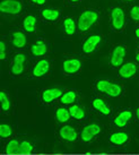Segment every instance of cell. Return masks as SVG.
I'll use <instances>...</instances> for the list:
<instances>
[{
  "mask_svg": "<svg viewBox=\"0 0 139 155\" xmlns=\"http://www.w3.org/2000/svg\"><path fill=\"white\" fill-rule=\"evenodd\" d=\"M127 54V50L123 45H117L112 50L111 54V65L113 67H121L124 61V57Z\"/></svg>",
  "mask_w": 139,
  "mask_h": 155,
  "instance_id": "obj_4",
  "label": "cell"
},
{
  "mask_svg": "<svg viewBox=\"0 0 139 155\" xmlns=\"http://www.w3.org/2000/svg\"><path fill=\"white\" fill-rule=\"evenodd\" d=\"M41 16L48 22H56L60 17V12L54 8H44L41 10Z\"/></svg>",
  "mask_w": 139,
  "mask_h": 155,
  "instance_id": "obj_14",
  "label": "cell"
},
{
  "mask_svg": "<svg viewBox=\"0 0 139 155\" xmlns=\"http://www.w3.org/2000/svg\"><path fill=\"white\" fill-rule=\"evenodd\" d=\"M19 145H21V143H18V140L11 139V140L6 145V153H7V154H17Z\"/></svg>",
  "mask_w": 139,
  "mask_h": 155,
  "instance_id": "obj_24",
  "label": "cell"
},
{
  "mask_svg": "<svg viewBox=\"0 0 139 155\" xmlns=\"http://www.w3.org/2000/svg\"><path fill=\"white\" fill-rule=\"evenodd\" d=\"M101 133V126L97 124L87 125L82 131V140L85 143L91 142L93 138Z\"/></svg>",
  "mask_w": 139,
  "mask_h": 155,
  "instance_id": "obj_7",
  "label": "cell"
},
{
  "mask_svg": "<svg viewBox=\"0 0 139 155\" xmlns=\"http://www.w3.org/2000/svg\"><path fill=\"white\" fill-rule=\"evenodd\" d=\"M70 1H71V2H78L79 0H70Z\"/></svg>",
  "mask_w": 139,
  "mask_h": 155,
  "instance_id": "obj_37",
  "label": "cell"
},
{
  "mask_svg": "<svg viewBox=\"0 0 139 155\" xmlns=\"http://www.w3.org/2000/svg\"><path fill=\"white\" fill-rule=\"evenodd\" d=\"M132 116L134 114L130 110H123L114 118V125L119 128H122V127H124L129 124V121L132 119Z\"/></svg>",
  "mask_w": 139,
  "mask_h": 155,
  "instance_id": "obj_12",
  "label": "cell"
},
{
  "mask_svg": "<svg viewBox=\"0 0 139 155\" xmlns=\"http://www.w3.org/2000/svg\"><path fill=\"white\" fill-rule=\"evenodd\" d=\"M1 13L8 15H18L22 13L23 4L19 0H2L0 4Z\"/></svg>",
  "mask_w": 139,
  "mask_h": 155,
  "instance_id": "obj_3",
  "label": "cell"
},
{
  "mask_svg": "<svg viewBox=\"0 0 139 155\" xmlns=\"http://www.w3.org/2000/svg\"><path fill=\"white\" fill-rule=\"evenodd\" d=\"M99 19V13L94 9H86L79 15L77 21V28L80 32H87L91 30L93 25H95Z\"/></svg>",
  "mask_w": 139,
  "mask_h": 155,
  "instance_id": "obj_1",
  "label": "cell"
},
{
  "mask_svg": "<svg viewBox=\"0 0 139 155\" xmlns=\"http://www.w3.org/2000/svg\"><path fill=\"white\" fill-rule=\"evenodd\" d=\"M25 61H26V57L24 53H16L15 56H14V59H13V62L14 64H25Z\"/></svg>",
  "mask_w": 139,
  "mask_h": 155,
  "instance_id": "obj_30",
  "label": "cell"
},
{
  "mask_svg": "<svg viewBox=\"0 0 139 155\" xmlns=\"http://www.w3.org/2000/svg\"><path fill=\"white\" fill-rule=\"evenodd\" d=\"M13 133V130H11V127L9 125H0V137L1 138H8L10 137V135Z\"/></svg>",
  "mask_w": 139,
  "mask_h": 155,
  "instance_id": "obj_28",
  "label": "cell"
},
{
  "mask_svg": "<svg viewBox=\"0 0 139 155\" xmlns=\"http://www.w3.org/2000/svg\"><path fill=\"white\" fill-rule=\"evenodd\" d=\"M130 17L135 21V22H138L139 21V6L136 5L134 6L130 10Z\"/></svg>",
  "mask_w": 139,
  "mask_h": 155,
  "instance_id": "obj_31",
  "label": "cell"
},
{
  "mask_svg": "<svg viewBox=\"0 0 139 155\" xmlns=\"http://www.w3.org/2000/svg\"><path fill=\"white\" fill-rule=\"evenodd\" d=\"M10 71L13 75L15 76H18V75H22L24 73V65L23 64H14L13 62V66H11V68H10Z\"/></svg>",
  "mask_w": 139,
  "mask_h": 155,
  "instance_id": "obj_29",
  "label": "cell"
},
{
  "mask_svg": "<svg viewBox=\"0 0 139 155\" xmlns=\"http://www.w3.org/2000/svg\"><path fill=\"white\" fill-rule=\"evenodd\" d=\"M76 92L75 91H68L62 94V96L60 97V102L63 104H73L76 101Z\"/></svg>",
  "mask_w": 139,
  "mask_h": 155,
  "instance_id": "obj_23",
  "label": "cell"
},
{
  "mask_svg": "<svg viewBox=\"0 0 139 155\" xmlns=\"http://www.w3.org/2000/svg\"><path fill=\"white\" fill-rule=\"evenodd\" d=\"M137 73V66L134 62H126L120 67L119 69V75L120 77L124 78V79H129V78L134 77Z\"/></svg>",
  "mask_w": 139,
  "mask_h": 155,
  "instance_id": "obj_11",
  "label": "cell"
},
{
  "mask_svg": "<svg viewBox=\"0 0 139 155\" xmlns=\"http://www.w3.org/2000/svg\"><path fill=\"white\" fill-rule=\"evenodd\" d=\"M23 28L25 32L27 33H33L35 32V28H36V17L34 15H27L26 17L24 18L23 21Z\"/></svg>",
  "mask_w": 139,
  "mask_h": 155,
  "instance_id": "obj_17",
  "label": "cell"
},
{
  "mask_svg": "<svg viewBox=\"0 0 139 155\" xmlns=\"http://www.w3.org/2000/svg\"><path fill=\"white\" fill-rule=\"evenodd\" d=\"M93 108L97 110L99 112H101L102 114H104V116H109L111 113V110L108 107V104L101 99H95L93 101Z\"/></svg>",
  "mask_w": 139,
  "mask_h": 155,
  "instance_id": "obj_19",
  "label": "cell"
},
{
  "mask_svg": "<svg viewBox=\"0 0 139 155\" xmlns=\"http://www.w3.org/2000/svg\"><path fill=\"white\" fill-rule=\"evenodd\" d=\"M59 135L60 137L66 140V142H76L78 139V133L77 130L75 129L73 126L66 125L63 127H61L60 130H59Z\"/></svg>",
  "mask_w": 139,
  "mask_h": 155,
  "instance_id": "obj_8",
  "label": "cell"
},
{
  "mask_svg": "<svg viewBox=\"0 0 139 155\" xmlns=\"http://www.w3.org/2000/svg\"><path fill=\"white\" fill-rule=\"evenodd\" d=\"M0 101H1V108L4 111H8L10 109V100H9V96L5 92H0Z\"/></svg>",
  "mask_w": 139,
  "mask_h": 155,
  "instance_id": "obj_26",
  "label": "cell"
},
{
  "mask_svg": "<svg viewBox=\"0 0 139 155\" xmlns=\"http://www.w3.org/2000/svg\"><path fill=\"white\" fill-rule=\"evenodd\" d=\"M32 152H33V145H32L30 142L24 140V142H22L21 145H19L17 154H30Z\"/></svg>",
  "mask_w": 139,
  "mask_h": 155,
  "instance_id": "obj_25",
  "label": "cell"
},
{
  "mask_svg": "<svg viewBox=\"0 0 139 155\" xmlns=\"http://www.w3.org/2000/svg\"><path fill=\"white\" fill-rule=\"evenodd\" d=\"M136 116H137V118L139 119V108L137 109V111H136Z\"/></svg>",
  "mask_w": 139,
  "mask_h": 155,
  "instance_id": "obj_35",
  "label": "cell"
},
{
  "mask_svg": "<svg viewBox=\"0 0 139 155\" xmlns=\"http://www.w3.org/2000/svg\"><path fill=\"white\" fill-rule=\"evenodd\" d=\"M63 94V92L61 88H47L42 91L41 93V100L44 103H50L57 99H60Z\"/></svg>",
  "mask_w": 139,
  "mask_h": 155,
  "instance_id": "obj_9",
  "label": "cell"
},
{
  "mask_svg": "<svg viewBox=\"0 0 139 155\" xmlns=\"http://www.w3.org/2000/svg\"><path fill=\"white\" fill-rule=\"evenodd\" d=\"M128 140H129V136H128V134L123 133V131H117V133L112 134L110 136V142H111V144L117 145V146L124 145Z\"/></svg>",
  "mask_w": 139,
  "mask_h": 155,
  "instance_id": "obj_13",
  "label": "cell"
},
{
  "mask_svg": "<svg viewBox=\"0 0 139 155\" xmlns=\"http://www.w3.org/2000/svg\"><path fill=\"white\" fill-rule=\"evenodd\" d=\"M111 82L110 81H106V79H101V81H97L96 82V88L97 91H100L101 93H106V91L109 88Z\"/></svg>",
  "mask_w": 139,
  "mask_h": 155,
  "instance_id": "obj_27",
  "label": "cell"
},
{
  "mask_svg": "<svg viewBox=\"0 0 139 155\" xmlns=\"http://www.w3.org/2000/svg\"><path fill=\"white\" fill-rule=\"evenodd\" d=\"M136 60H137L139 62V52L137 53V56H136Z\"/></svg>",
  "mask_w": 139,
  "mask_h": 155,
  "instance_id": "obj_36",
  "label": "cell"
},
{
  "mask_svg": "<svg viewBox=\"0 0 139 155\" xmlns=\"http://www.w3.org/2000/svg\"><path fill=\"white\" fill-rule=\"evenodd\" d=\"M6 58V43L4 41H0V59L4 60Z\"/></svg>",
  "mask_w": 139,
  "mask_h": 155,
  "instance_id": "obj_32",
  "label": "cell"
},
{
  "mask_svg": "<svg viewBox=\"0 0 139 155\" xmlns=\"http://www.w3.org/2000/svg\"><path fill=\"white\" fill-rule=\"evenodd\" d=\"M11 43L15 48L17 49H23V48L26 45V35L24 34L21 31H17V32H14L13 36H11Z\"/></svg>",
  "mask_w": 139,
  "mask_h": 155,
  "instance_id": "obj_15",
  "label": "cell"
},
{
  "mask_svg": "<svg viewBox=\"0 0 139 155\" xmlns=\"http://www.w3.org/2000/svg\"><path fill=\"white\" fill-rule=\"evenodd\" d=\"M30 1L35 5H44L47 2V0H30Z\"/></svg>",
  "mask_w": 139,
  "mask_h": 155,
  "instance_id": "obj_33",
  "label": "cell"
},
{
  "mask_svg": "<svg viewBox=\"0 0 139 155\" xmlns=\"http://www.w3.org/2000/svg\"><path fill=\"white\" fill-rule=\"evenodd\" d=\"M102 41V36L99 34H93L89 38H87L86 41L83 44V51L86 54H91L96 50V48L99 47V44Z\"/></svg>",
  "mask_w": 139,
  "mask_h": 155,
  "instance_id": "obj_6",
  "label": "cell"
},
{
  "mask_svg": "<svg viewBox=\"0 0 139 155\" xmlns=\"http://www.w3.org/2000/svg\"><path fill=\"white\" fill-rule=\"evenodd\" d=\"M70 116L73 117L74 119H77V120H82L85 118V111L82 107H79L77 104H74L69 108Z\"/></svg>",
  "mask_w": 139,
  "mask_h": 155,
  "instance_id": "obj_20",
  "label": "cell"
},
{
  "mask_svg": "<svg viewBox=\"0 0 139 155\" xmlns=\"http://www.w3.org/2000/svg\"><path fill=\"white\" fill-rule=\"evenodd\" d=\"M111 25L115 32H122L126 26L124 12L119 7H115L111 10Z\"/></svg>",
  "mask_w": 139,
  "mask_h": 155,
  "instance_id": "obj_2",
  "label": "cell"
},
{
  "mask_svg": "<svg viewBox=\"0 0 139 155\" xmlns=\"http://www.w3.org/2000/svg\"><path fill=\"white\" fill-rule=\"evenodd\" d=\"M82 66H83V64L79 59L70 58V59H67V60L63 61L62 69H63L65 74H67V75H74V74H77L80 71Z\"/></svg>",
  "mask_w": 139,
  "mask_h": 155,
  "instance_id": "obj_5",
  "label": "cell"
},
{
  "mask_svg": "<svg viewBox=\"0 0 139 155\" xmlns=\"http://www.w3.org/2000/svg\"><path fill=\"white\" fill-rule=\"evenodd\" d=\"M136 36H137V38L139 39V27L137 28V30H136Z\"/></svg>",
  "mask_w": 139,
  "mask_h": 155,
  "instance_id": "obj_34",
  "label": "cell"
},
{
  "mask_svg": "<svg viewBox=\"0 0 139 155\" xmlns=\"http://www.w3.org/2000/svg\"><path fill=\"white\" fill-rule=\"evenodd\" d=\"M124 1H128V2H130V1H134V0H124Z\"/></svg>",
  "mask_w": 139,
  "mask_h": 155,
  "instance_id": "obj_38",
  "label": "cell"
},
{
  "mask_svg": "<svg viewBox=\"0 0 139 155\" xmlns=\"http://www.w3.org/2000/svg\"><path fill=\"white\" fill-rule=\"evenodd\" d=\"M105 94L109 95V96H111V97H118V96H120V95L122 94V87L120 86L119 84L111 83Z\"/></svg>",
  "mask_w": 139,
  "mask_h": 155,
  "instance_id": "obj_22",
  "label": "cell"
},
{
  "mask_svg": "<svg viewBox=\"0 0 139 155\" xmlns=\"http://www.w3.org/2000/svg\"><path fill=\"white\" fill-rule=\"evenodd\" d=\"M48 51V47L47 44L44 43L42 40L36 41L35 43H33V45L31 47V53L34 57H41L44 56Z\"/></svg>",
  "mask_w": 139,
  "mask_h": 155,
  "instance_id": "obj_16",
  "label": "cell"
},
{
  "mask_svg": "<svg viewBox=\"0 0 139 155\" xmlns=\"http://www.w3.org/2000/svg\"><path fill=\"white\" fill-rule=\"evenodd\" d=\"M70 112L69 109H65V108H59L56 112V118L59 122H68L70 119Z\"/></svg>",
  "mask_w": 139,
  "mask_h": 155,
  "instance_id": "obj_21",
  "label": "cell"
},
{
  "mask_svg": "<svg viewBox=\"0 0 139 155\" xmlns=\"http://www.w3.org/2000/svg\"><path fill=\"white\" fill-rule=\"evenodd\" d=\"M49 70H50V62L47 59H42V60L37 61L34 65L33 70H32V75L34 77L39 78L47 75L49 73Z\"/></svg>",
  "mask_w": 139,
  "mask_h": 155,
  "instance_id": "obj_10",
  "label": "cell"
},
{
  "mask_svg": "<svg viewBox=\"0 0 139 155\" xmlns=\"http://www.w3.org/2000/svg\"><path fill=\"white\" fill-rule=\"evenodd\" d=\"M63 28L67 35H74L77 28V23L73 17H66L63 19Z\"/></svg>",
  "mask_w": 139,
  "mask_h": 155,
  "instance_id": "obj_18",
  "label": "cell"
}]
</instances>
